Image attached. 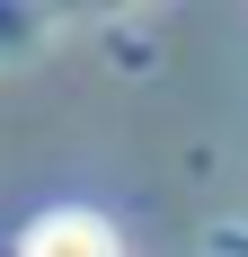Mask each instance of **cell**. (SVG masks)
<instances>
[{"mask_svg":"<svg viewBox=\"0 0 248 257\" xmlns=\"http://www.w3.org/2000/svg\"><path fill=\"white\" fill-rule=\"evenodd\" d=\"M18 257H115V231H106L98 213H45Z\"/></svg>","mask_w":248,"mask_h":257,"instance_id":"1","label":"cell"}]
</instances>
